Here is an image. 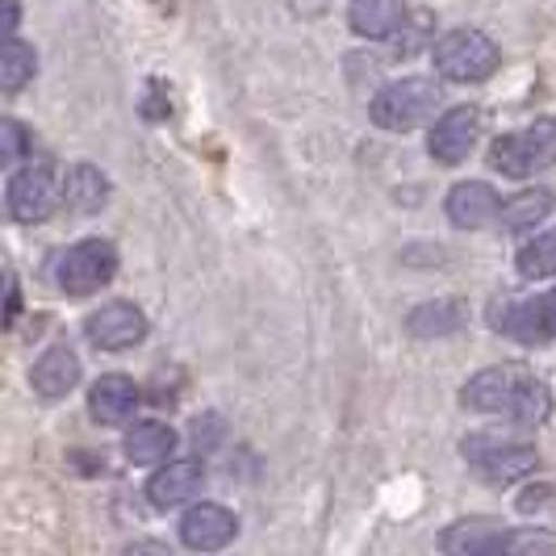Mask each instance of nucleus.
<instances>
[{
	"mask_svg": "<svg viewBox=\"0 0 556 556\" xmlns=\"http://www.w3.org/2000/svg\"><path fill=\"white\" fill-rule=\"evenodd\" d=\"M460 402L477 415H506L519 427H540L553 415V393L540 377H531L519 364H494L469 377Z\"/></svg>",
	"mask_w": 556,
	"mask_h": 556,
	"instance_id": "obj_1",
	"label": "nucleus"
},
{
	"mask_svg": "<svg viewBox=\"0 0 556 556\" xmlns=\"http://www.w3.org/2000/svg\"><path fill=\"white\" fill-rule=\"evenodd\" d=\"M435 110H440V88L427 76L393 80L372 97V122L381 130H415Z\"/></svg>",
	"mask_w": 556,
	"mask_h": 556,
	"instance_id": "obj_2",
	"label": "nucleus"
},
{
	"mask_svg": "<svg viewBox=\"0 0 556 556\" xmlns=\"http://www.w3.org/2000/svg\"><path fill=\"white\" fill-rule=\"evenodd\" d=\"M490 164L498 167L502 176H535L544 167L556 164V117H540L528 130H515L490 147Z\"/></svg>",
	"mask_w": 556,
	"mask_h": 556,
	"instance_id": "obj_3",
	"label": "nucleus"
},
{
	"mask_svg": "<svg viewBox=\"0 0 556 556\" xmlns=\"http://www.w3.org/2000/svg\"><path fill=\"white\" fill-rule=\"evenodd\" d=\"M498 63L502 55L498 47H494V38L481 34V29H452L447 38L435 42V67H440L444 80L477 84L485 80V76H494Z\"/></svg>",
	"mask_w": 556,
	"mask_h": 556,
	"instance_id": "obj_4",
	"label": "nucleus"
},
{
	"mask_svg": "<svg viewBox=\"0 0 556 556\" xmlns=\"http://www.w3.org/2000/svg\"><path fill=\"white\" fill-rule=\"evenodd\" d=\"M113 273H117V248L110 239H84L76 248H67L55 268L59 289L72 293V298L97 293L101 285H110Z\"/></svg>",
	"mask_w": 556,
	"mask_h": 556,
	"instance_id": "obj_5",
	"label": "nucleus"
},
{
	"mask_svg": "<svg viewBox=\"0 0 556 556\" xmlns=\"http://www.w3.org/2000/svg\"><path fill=\"white\" fill-rule=\"evenodd\" d=\"M59 205V185L51 164H29L9 180V214L17 223H42Z\"/></svg>",
	"mask_w": 556,
	"mask_h": 556,
	"instance_id": "obj_6",
	"label": "nucleus"
},
{
	"mask_svg": "<svg viewBox=\"0 0 556 556\" xmlns=\"http://www.w3.org/2000/svg\"><path fill=\"white\" fill-rule=\"evenodd\" d=\"M494 327L506 339H519V343H548L556 339V289L528 298V302H506L494 314Z\"/></svg>",
	"mask_w": 556,
	"mask_h": 556,
	"instance_id": "obj_7",
	"label": "nucleus"
},
{
	"mask_svg": "<svg viewBox=\"0 0 556 556\" xmlns=\"http://www.w3.org/2000/svg\"><path fill=\"white\" fill-rule=\"evenodd\" d=\"M465 456H469V465H473L485 481H519V477H528L531 469L540 465L535 447L498 444V440H485V435H473V440L465 444Z\"/></svg>",
	"mask_w": 556,
	"mask_h": 556,
	"instance_id": "obj_8",
	"label": "nucleus"
},
{
	"mask_svg": "<svg viewBox=\"0 0 556 556\" xmlns=\"http://www.w3.org/2000/svg\"><path fill=\"white\" fill-rule=\"evenodd\" d=\"M84 331H88V343L101 348V352H126V348L142 343L147 318H142V309L130 306V302H110V306H101L88 318Z\"/></svg>",
	"mask_w": 556,
	"mask_h": 556,
	"instance_id": "obj_9",
	"label": "nucleus"
},
{
	"mask_svg": "<svg viewBox=\"0 0 556 556\" xmlns=\"http://www.w3.org/2000/svg\"><path fill=\"white\" fill-rule=\"evenodd\" d=\"M235 531H239V519L226 506H214V502H201L180 519V540L197 553H218L235 540Z\"/></svg>",
	"mask_w": 556,
	"mask_h": 556,
	"instance_id": "obj_10",
	"label": "nucleus"
},
{
	"mask_svg": "<svg viewBox=\"0 0 556 556\" xmlns=\"http://www.w3.org/2000/svg\"><path fill=\"white\" fill-rule=\"evenodd\" d=\"M477 130H481V113L477 110H469V105L447 110L444 117L435 122V130H431V155H435L440 164H460V160L473 151Z\"/></svg>",
	"mask_w": 556,
	"mask_h": 556,
	"instance_id": "obj_11",
	"label": "nucleus"
},
{
	"mask_svg": "<svg viewBox=\"0 0 556 556\" xmlns=\"http://www.w3.org/2000/svg\"><path fill=\"white\" fill-rule=\"evenodd\" d=\"M139 402H142L139 386H135L130 377H122V372L101 377V381L88 390V410H92L97 422H105V427H122L126 418H135Z\"/></svg>",
	"mask_w": 556,
	"mask_h": 556,
	"instance_id": "obj_12",
	"label": "nucleus"
},
{
	"mask_svg": "<svg viewBox=\"0 0 556 556\" xmlns=\"http://www.w3.org/2000/svg\"><path fill=\"white\" fill-rule=\"evenodd\" d=\"M201 481H205V469H201V460H172L167 469L147 481V498L151 506H160V510H172V506H180V502H189L201 490Z\"/></svg>",
	"mask_w": 556,
	"mask_h": 556,
	"instance_id": "obj_13",
	"label": "nucleus"
},
{
	"mask_svg": "<svg viewBox=\"0 0 556 556\" xmlns=\"http://www.w3.org/2000/svg\"><path fill=\"white\" fill-rule=\"evenodd\" d=\"M444 210L456 226H485L490 218L502 214V201L485 180H465V185H456V189L447 193Z\"/></svg>",
	"mask_w": 556,
	"mask_h": 556,
	"instance_id": "obj_14",
	"label": "nucleus"
},
{
	"mask_svg": "<svg viewBox=\"0 0 556 556\" xmlns=\"http://www.w3.org/2000/svg\"><path fill=\"white\" fill-rule=\"evenodd\" d=\"M29 381H34V390L42 393V397H63V393L80 381V361H76V352H72L67 343L47 348V352L38 356V364H34Z\"/></svg>",
	"mask_w": 556,
	"mask_h": 556,
	"instance_id": "obj_15",
	"label": "nucleus"
},
{
	"mask_svg": "<svg viewBox=\"0 0 556 556\" xmlns=\"http://www.w3.org/2000/svg\"><path fill=\"white\" fill-rule=\"evenodd\" d=\"M348 22L361 38H390L406 26V0H352Z\"/></svg>",
	"mask_w": 556,
	"mask_h": 556,
	"instance_id": "obj_16",
	"label": "nucleus"
},
{
	"mask_svg": "<svg viewBox=\"0 0 556 556\" xmlns=\"http://www.w3.org/2000/svg\"><path fill=\"white\" fill-rule=\"evenodd\" d=\"M506 535L510 531H498L494 519H465V523L447 528L440 544L447 553H506Z\"/></svg>",
	"mask_w": 556,
	"mask_h": 556,
	"instance_id": "obj_17",
	"label": "nucleus"
},
{
	"mask_svg": "<svg viewBox=\"0 0 556 556\" xmlns=\"http://www.w3.org/2000/svg\"><path fill=\"white\" fill-rule=\"evenodd\" d=\"M110 197V180L97 172V167H72L67 180H63V205L76 210V214H92L101 210Z\"/></svg>",
	"mask_w": 556,
	"mask_h": 556,
	"instance_id": "obj_18",
	"label": "nucleus"
},
{
	"mask_svg": "<svg viewBox=\"0 0 556 556\" xmlns=\"http://www.w3.org/2000/svg\"><path fill=\"white\" fill-rule=\"evenodd\" d=\"M176 447V431L167 422H139L130 435H126V460L130 465H155L167 460Z\"/></svg>",
	"mask_w": 556,
	"mask_h": 556,
	"instance_id": "obj_19",
	"label": "nucleus"
},
{
	"mask_svg": "<svg viewBox=\"0 0 556 556\" xmlns=\"http://www.w3.org/2000/svg\"><path fill=\"white\" fill-rule=\"evenodd\" d=\"M34 72H38L34 47L17 42V38H4V47H0V84H4V92H22L34 80Z\"/></svg>",
	"mask_w": 556,
	"mask_h": 556,
	"instance_id": "obj_20",
	"label": "nucleus"
},
{
	"mask_svg": "<svg viewBox=\"0 0 556 556\" xmlns=\"http://www.w3.org/2000/svg\"><path fill=\"white\" fill-rule=\"evenodd\" d=\"M553 205L556 197L548 189H528V193H519L515 201L502 205V223H506V230H528V226L544 223L553 214Z\"/></svg>",
	"mask_w": 556,
	"mask_h": 556,
	"instance_id": "obj_21",
	"label": "nucleus"
},
{
	"mask_svg": "<svg viewBox=\"0 0 556 556\" xmlns=\"http://www.w3.org/2000/svg\"><path fill=\"white\" fill-rule=\"evenodd\" d=\"M460 318H465V309L456 306V302H435V306H418L410 314V323H406V331L418 334V339H427V334H452L460 327Z\"/></svg>",
	"mask_w": 556,
	"mask_h": 556,
	"instance_id": "obj_22",
	"label": "nucleus"
},
{
	"mask_svg": "<svg viewBox=\"0 0 556 556\" xmlns=\"http://www.w3.org/2000/svg\"><path fill=\"white\" fill-rule=\"evenodd\" d=\"M519 273L531 280L556 277V230L540 235V239H531L528 248L519 251Z\"/></svg>",
	"mask_w": 556,
	"mask_h": 556,
	"instance_id": "obj_23",
	"label": "nucleus"
},
{
	"mask_svg": "<svg viewBox=\"0 0 556 556\" xmlns=\"http://www.w3.org/2000/svg\"><path fill=\"white\" fill-rule=\"evenodd\" d=\"M0 135H4V151H0L4 160H22V155H26V130H22L17 122H4Z\"/></svg>",
	"mask_w": 556,
	"mask_h": 556,
	"instance_id": "obj_24",
	"label": "nucleus"
},
{
	"mask_svg": "<svg viewBox=\"0 0 556 556\" xmlns=\"http://www.w3.org/2000/svg\"><path fill=\"white\" fill-rule=\"evenodd\" d=\"M4 285H9V289H4V298H9V306H4V323L13 327V323H17V309H22V293H17V277H13V273L4 277Z\"/></svg>",
	"mask_w": 556,
	"mask_h": 556,
	"instance_id": "obj_25",
	"label": "nucleus"
},
{
	"mask_svg": "<svg viewBox=\"0 0 556 556\" xmlns=\"http://www.w3.org/2000/svg\"><path fill=\"white\" fill-rule=\"evenodd\" d=\"M4 38H17V26H22V4L17 0H4Z\"/></svg>",
	"mask_w": 556,
	"mask_h": 556,
	"instance_id": "obj_26",
	"label": "nucleus"
}]
</instances>
